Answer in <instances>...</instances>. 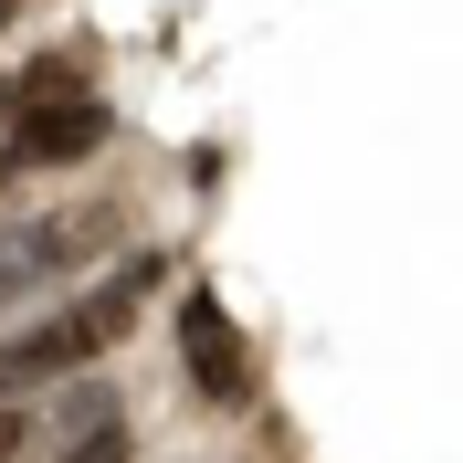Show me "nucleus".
Returning <instances> with one entry per match:
<instances>
[{
    "label": "nucleus",
    "mask_w": 463,
    "mask_h": 463,
    "mask_svg": "<svg viewBox=\"0 0 463 463\" xmlns=\"http://www.w3.org/2000/svg\"><path fill=\"white\" fill-rule=\"evenodd\" d=\"M158 274H169V253H127L106 285H85L74 306H53L43 326H22V337L0 347V401H22V390H43V379H74L85 358H106V347L137 326V306L158 295Z\"/></svg>",
    "instance_id": "nucleus-1"
},
{
    "label": "nucleus",
    "mask_w": 463,
    "mask_h": 463,
    "mask_svg": "<svg viewBox=\"0 0 463 463\" xmlns=\"http://www.w3.org/2000/svg\"><path fill=\"white\" fill-rule=\"evenodd\" d=\"M116 242V211L85 201V211H43V222H11L0 232V306H22V295H43L53 274H74L85 253H106Z\"/></svg>",
    "instance_id": "nucleus-2"
},
{
    "label": "nucleus",
    "mask_w": 463,
    "mask_h": 463,
    "mask_svg": "<svg viewBox=\"0 0 463 463\" xmlns=\"http://www.w3.org/2000/svg\"><path fill=\"white\" fill-rule=\"evenodd\" d=\"M0 127H11V169H74V158H95V147H106L116 116L74 85V95H43V106H11Z\"/></svg>",
    "instance_id": "nucleus-3"
},
{
    "label": "nucleus",
    "mask_w": 463,
    "mask_h": 463,
    "mask_svg": "<svg viewBox=\"0 0 463 463\" xmlns=\"http://www.w3.org/2000/svg\"><path fill=\"white\" fill-rule=\"evenodd\" d=\"M179 358H190V390L201 401H242L253 390V358H242V326L222 317V295H190L179 306Z\"/></svg>",
    "instance_id": "nucleus-4"
},
{
    "label": "nucleus",
    "mask_w": 463,
    "mask_h": 463,
    "mask_svg": "<svg viewBox=\"0 0 463 463\" xmlns=\"http://www.w3.org/2000/svg\"><path fill=\"white\" fill-rule=\"evenodd\" d=\"M63 463H127V432H116V411H95L85 432H74V453Z\"/></svg>",
    "instance_id": "nucleus-5"
},
{
    "label": "nucleus",
    "mask_w": 463,
    "mask_h": 463,
    "mask_svg": "<svg viewBox=\"0 0 463 463\" xmlns=\"http://www.w3.org/2000/svg\"><path fill=\"white\" fill-rule=\"evenodd\" d=\"M22 442H32V432H22V411H11V401H0V463H11V453H22Z\"/></svg>",
    "instance_id": "nucleus-6"
},
{
    "label": "nucleus",
    "mask_w": 463,
    "mask_h": 463,
    "mask_svg": "<svg viewBox=\"0 0 463 463\" xmlns=\"http://www.w3.org/2000/svg\"><path fill=\"white\" fill-rule=\"evenodd\" d=\"M0 22H11V0H0Z\"/></svg>",
    "instance_id": "nucleus-7"
}]
</instances>
